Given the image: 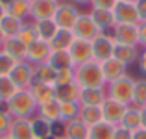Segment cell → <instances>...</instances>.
Instances as JSON below:
<instances>
[{
  "mask_svg": "<svg viewBox=\"0 0 146 139\" xmlns=\"http://www.w3.org/2000/svg\"><path fill=\"white\" fill-rule=\"evenodd\" d=\"M74 82L80 86V89H102L106 82L102 78L100 63L93 59L74 67Z\"/></svg>",
  "mask_w": 146,
  "mask_h": 139,
  "instance_id": "cell-1",
  "label": "cell"
},
{
  "mask_svg": "<svg viewBox=\"0 0 146 139\" xmlns=\"http://www.w3.org/2000/svg\"><path fill=\"white\" fill-rule=\"evenodd\" d=\"M37 102L32 96V93L28 89H21L15 93V96L7 102V110H9V115L15 119H28L35 113L37 110Z\"/></svg>",
  "mask_w": 146,
  "mask_h": 139,
  "instance_id": "cell-2",
  "label": "cell"
},
{
  "mask_svg": "<svg viewBox=\"0 0 146 139\" xmlns=\"http://www.w3.org/2000/svg\"><path fill=\"white\" fill-rule=\"evenodd\" d=\"M133 86H135V80L126 74L122 78L115 80L113 84H109L107 95H109V98L128 106V104H131V98H133Z\"/></svg>",
  "mask_w": 146,
  "mask_h": 139,
  "instance_id": "cell-3",
  "label": "cell"
},
{
  "mask_svg": "<svg viewBox=\"0 0 146 139\" xmlns=\"http://www.w3.org/2000/svg\"><path fill=\"white\" fill-rule=\"evenodd\" d=\"M80 9L74 6V4H68V2H61L56 9V15H54V22L57 24L59 30H74L76 22L80 19Z\"/></svg>",
  "mask_w": 146,
  "mask_h": 139,
  "instance_id": "cell-4",
  "label": "cell"
},
{
  "mask_svg": "<svg viewBox=\"0 0 146 139\" xmlns=\"http://www.w3.org/2000/svg\"><path fill=\"white\" fill-rule=\"evenodd\" d=\"M9 80L15 84L19 91L21 89H30V86L35 80V67L28 61H21L13 67V71L9 72Z\"/></svg>",
  "mask_w": 146,
  "mask_h": 139,
  "instance_id": "cell-5",
  "label": "cell"
},
{
  "mask_svg": "<svg viewBox=\"0 0 146 139\" xmlns=\"http://www.w3.org/2000/svg\"><path fill=\"white\" fill-rule=\"evenodd\" d=\"M72 33H74L76 39H83V41L93 43V41L96 39L98 35H102L104 32L94 24V21L91 19L89 13H82L80 19H78V22H76V26H74V30H72Z\"/></svg>",
  "mask_w": 146,
  "mask_h": 139,
  "instance_id": "cell-6",
  "label": "cell"
},
{
  "mask_svg": "<svg viewBox=\"0 0 146 139\" xmlns=\"http://www.w3.org/2000/svg\"><path fill=\"white\" fill-rule=\"evenodd\" d=\"M111 11H113V17H115V24H141L135 2L117 0V4L113 6Z\"/></svg>",
  "mask_w": 146,
  "mask_h": 139,
  "instance_id": "cell-7",
  "label": "cell"
},
{
  "mask_svg": "<svg viewBox=\"0 0 146 139\" xmlns=\"http://www.w3.org/2000/svg\"><path fill=\"white\" fill-rule=\"evenodd\" d=\"M128 108L129 106H126V104H122V102H117V100H113V98L107 96V98L102 102V106H100V110H102V121L118 126L122 122V119H124Z\"/></svg>",
  "mask_w": 146,
  "mask_h": 139,
  "instance_id": "cell-8",
  "label": "cell"
},
{
  "mask_svg": "<svg viewBox=\"0 0 146 139\" xmlns=\"http://www.w3.org/2000/svg\"><path fill=\"white\" fill-rule=\"evenodd\" d=\"M111 37L117 45L137 46L139 45V24H115Z\"/></svg>",
  "mask_w": 146,
  "mask_h": 139,
  "instance_id": "cell-9",
  "label": "cell"
},
{
  "mask_svg": "<svg viewBox=\"0 0 146 139\" xmlns=\"http://www.w3.org/2000/svg\"><path fill=\"white\" fill-rule=\"evenodd\" d=\"M68 56H70L74 67L83 65V63H87V61H93V45H91L89 41L76 39L74 37L70 48H68Z\"/></svg>",
  "mask_w": 146,
  "mask_h": 139,
  "instance_id": "cell-10",
  "label": "cell"
},
{
  "mask_svg": "<svg viewBox=\"0 0 146 139\" xmlns=\"http://www.w3.org/2000/svg\"><path fill=\"white\" fill-rule=\"evenodd\" d=\"M93 59L98 61V63H104V61L111 59L113 57V50H115V41L111 35H98L96 39L93 41Z\"/></svg>",
  "mask_w": 146,
  "mask_h": 139,
  "instance_id": "cell-11",
  "label": "cell"
},
{
  "mask_svg": "<svg viewBox=\"0 0 146 139\" xmlns=\"http://www.w3.org/2000/svg\"><path fill=\"white\" fill-rule=\"evenodd\" d=\"M50 54H52L50 43L39 39V41H35L33 45L28 46V52H26V61H28V63H32L33 67H37V65L46 63L48 57H50Z\"/></svg>",
  "mask_w": 146,
  "mask_h": 139,
  "instance_id": "cell-12",
  "label": "cell"
},
{
  "mask_svg": "<svg viewBox=\"0 0 146 139\" xmlns=\"http://www.w3.org/2000/svg\"><path fill=\"white\" fill-rule=\"evenodd\" d=\"M57 6H59V4L54 2V0H33L32 7H30V17L33 19V22L54 19Z\"/></svg>",
  "mask_w": 146,
  "mask_h": 139,
  "instance_id": "cell-13",
  "label": "cell"
},
{
  "mask_svg": "<svg viewBox=\"0 0 146 139\" xmlns=\"http://www.w3.org/2000/svg\"><path fill=\"white\" fill-rule=\"evenodd\" d=\"M100 69H102V78L106 84H113L115 80L126 76V65H122L118 59L111 57V59L100 63Z\"/></svg>",
  "mask_w": 146,
  "mask_h": 139,
  "instance_id": "cell-14",
  "label": "cell"
},
{
  "mask_svg": "<svg viewBox=\"0 0 146 139\" xmlns=\"http://www.w3.org/2000/svg\"><path fill=\"white\" fill-rule=\"evenodd\" d=\"M7 136L13 139H35V134L32 128V119H15Z\"/></svg>",
  "mask_w": 146,
  "mask_h": 139,
  "instance_id": "cell-15",
  "label": "cell"
},
{
  "mask_svg": "<svg viewBox=\"0 0 146 139\" xmlns=\"http://www.w3.org/2000/svg\"><path fill=\"white\" fill-rule=\"evenodd\" d=\"M80 86L76 82L68 84V86H61V87H54V98L59 104L63 102H80Z\"/></svg>",
  "mask_w": 146,
  "mask_h": 139,
  "instance_id": "cell-16",
  "label": "cell"
},
{
  "mask_svg": "<svg viewBox=\"0 0 146 139\" xmlns=\"http://www.w3.org/2000/svg\"><path fill=\"white\" fill-rule=\"evenodd\" d=\"M139 50H137V46H129V45H117L115 43V50H113V57L115 59H118L122 65H131L135 63L137 59H139Z\"/></svg>",
  "mask_w": 146,
  "mask_h": 139,
  "instance_id": "cell-17",
  "label": "cell"
},
{
  "mask_svg": "<svg viewBox=\"0 0 146 139\" xmlns=\"http://www.w3.org/2000/svg\"><path fill=\"white\" fill-rule=\"evenodd\" d=\"M2 52H6L7 56L13 57L17 63H21V61H26V52H28V46L22 45L17 37H9V39H6V43H4Z\"/></svg>",
  "mask_w": 146,
  "mask_h": 139,
  "instance_id": "cell-18",
  "label": "cell"
},
{
  "mask_svg": "<svg viewBox=\"0 0 146 139\" xmlns=\"http://www.w3.org/2000/svg\"><path fill=\"white\" fill-rule=\"evenodd\" d=\"M37 110H39V117L44 119V121L50 122V124L61 121V104L57 102L56 98H52V100H48V102L41 104Z\"/></svg>",
  "mask_w": 146,
  "mask_h": 139,
  "instance_id": "cell-19",
  "label": "cell"
},
{
  "mask_svg": "<svg viewBox=\"0 0 146 139\" xmlns=\"http://www.w3.org/2000/svg\"><path fill=\"white\" fill-rule=\"evenodd\" d=\"M30 93H32V96L35 98L37 106H41V104L48 102V100L54 98V86H48V84H43V82H37V80H33V84L30 86Z\"/></svg>",
  "mask_w": 146,
  "mask_h": 139,
  "instance_id": "cell-20",
  "label": "cell"
},
{
  "mask_svg": "<svg viewBox=\"0 0 146 139\" xmlns=\"http://www.w3.org/2000/svg\"><path fill=\"white\" fill-rule=\"evenodd\" d=\"M91 19L94 21V24L98 26L100 30H109L115 26V17L111 9H100V7H91Z\"/></svg>",
  "mask_w": 146,
  "mask_h": 139,
  "instance_id": "cell-21",
  "label": "cell"
},
{
  "mask_svg": "<svg viewBox=\"0 0 146 139\" xmlns=\"http://www.w3.org/2000/svg\"><path fill=\"white\" fill-rule=\"evenodd\" d=\"M65 137L67 139H89V126L80 119L65 122Z\"/></svg>",
  "mask_w": 146,
  "mask_h": 139,
  "instance_id": "cell-22",
  "label": "cell"
},
{
  "mask_svg": "<svg viewBox=\"0 0 146 139\" xmlns=\"http://www.w3.org/2000/svg\"><path fill=\"white\" fill-rule=\"evenodd\" d=\"M74 41V33L70 30H57V33L50 39V48L52 52H57V50H68Z\"/></svg>",
  "mask_w": 146,
  "mask_h": 139,
  "instance_id": "cell-23",
  "label": "cell"
},
{
  "mask_svg": "<svg viewBox=\"0 0 146 139\" xmlns=\"http://www.w3.org/2000/svg\"><path fill=\"white\" fill-rule=\"evenodd\" d=\"M106 100L104 89H82L80 91V104L82 106H102Z\"/></svg>",
  "mask_w": 146,
  "mask_h": 139,
  "instance_id": "cell-24",
  "label": "cell"
},
{
  "mask_svg": "<svg viewBox=\"0 0 146 139\" xmlns=\"http://www.w3.org/2000/svg\"><path fill=\"white\" fill-rule=\"evenodd\" d=\"M30 7H32V2H28V0H11L6 9L7 15L19 19V21H24L26 17H30Z\"/></svg>",
  "mask_w": 146,
  "mask_h": 139,
  "instance_id": "cell-25",
  "label": "cell"
},
{
  "mask_svg": "<svg viewBox=\"0 0 146 139\" xmlns=\"http://www.w3.org/2000/svg\"><path fill=\"white\" fill-rule=\"evenodd\" d=\"M115 124L109 122H98L89 128V139H113L115 137Z\"/></svg>",
  "mask_w": 146,
  "mask_h": 139,
  "instance_id": "cell-26",
  "label": "cell"
},
{
  "mask_svg": "<svg viewBox=\"0 0 146 139\" xmlns=\"http://www.w3.org/2000/svg\"><path fill=\"white\" fill-rule=\"evenodd\" d=\"M80 121H83L89 128L102 122V110H100V106H82Z\"/></svg>",
  "mask_w": 146,
  "mask_h": 139,
  "instance_id": "cell-27",
  "label": "cell"
},
{
  "mask_svg": "<svg viewBox=\"0 0 146 139\" xmlns=\"http://www.w3.org/2000/svg\"><path fill=\"white\" fill-rule=\"evenodd\" d=\"M46 63H48V65H52L56 71H61V69H68V67H74V65H72L70 56H68V50H57V52H52Z\"/></svg>",
  "mask_w": 146,
  "mask_h": 139,
  "instance_id": "cell-28",
  "label": "cell"
},
{
  "mask_svg": "<svg viewBox=\"0 0 146 139\" xmlns=\"http://www.w3.org/2000/svg\"><path fill=\"white\" fill-rule=\"evenodd\" d=\"M35 28H37V33H39V39L46 41L50 43V39H52L54 35L57 33V24L54 22V19H46V21H37L35 22Z\"/></svg>",
  "mask_w": 146,
  "mask_h": 139,
  "instance_id": "cell-29",
  "label": "cell"
},
{
  "mask_svg": "<svg viewBox=\"0 0 146 139\" xmlns=\"http://www.w3.org/2000/svg\"><path fill=\"white\" fill-rule=\"evenodd\" d=\"M56 76H57V71L48 63H43V65H37L35 67V80L37 82L56 86Z\"/></svg>",
  "mask_w": 146,
  "mask_h": 139,
  "instance_id": "cell-30",
  "label": "cell"
},
{
  "mask_svg": "<svg viewBox=\"0 0 146 139\" xmlns=\"http://www.w3.org/2000/svg\"><path fill=\"white\" fill-rule=\"evenodd\" d=\"M22 28V21H19V19L11 17V15H6V17L0 21V30L4 32V35L9 39V37H17L19 32H21Z\"/></svg>",
  "mask_w": 146,
  "mask_h": 139,
  "instance_id": "cell-31",
  "label": "cell"
},
{
  "mask_svg": "<svg viewBox=\"0 0 146 139\" xmlns=\"http://www.w3.org/2000/svg\"><path fill=\"white\" fill-rule=\"evenodd\" d=\"M17 39L21 41L22 45L30 46L33 45L35 41H39V33H37V28H35V22H30V24H22L21 32H19Z\"/></svg>",
  "mask_w": 146,
  "mask_h": 139,
  "instance_id": "cell-32",
  "label": "cell"
},
{
  "mask_svg": "<svg viewBox=\"0 0 146 139\" xmlns=\"http://www.w3.org/2000/svg\"><path fill=\"white\" fill-rule=\"evenodd\" d=\"M120 126L131 130V132L139 130L141 128V110H139V108H128V111H126Z\"/></svg>",
  "mask_w": 146,
  "mask_h": 139,
  "instance_id": "cell-33",
  "label": "cell"
},
{
  "mask_svg": "<svg viewBox=\"0 0 146 139\" xmlns=\"http://www.w3.org/2000/svg\"><path fill=\"white\" fill-rule=\"evenodd\" d=\"M19 89L9 80V76H0V104H7Z\"/></svg>",
  "mask_w": 146,
  "mask_h": 139,
  "instance_id": "cell-34",
  "label": "cell"
},
{
  "mask_svg": "<svg viewBox=\"0 0 146 139\" xmlns=\"http://www.w3.org/2000/svg\"><path fill=\"white\" fill-rule=\"evenodd\" d=\"M80 111H82L80 102H63L61 104V121L70 122L74 119H80Z\"/></svg>",
  "mask_w": 146,
  "mask_h": 139,
  "instance_id": "cell-35",
  "label": "cell"
},
{
  "mask_svg": "<svg viewBox=\"0 0 146 139\" xmlns=\"http://www.w3.org/2000/svg\"><path fill=\"white\" fill-rule=\"evenodd\" d=\"M131 104H135V108H144L146 106V80H143V78L135 80Z\"/></svg>",
  "mask_w": 146,
  "mask_h": 139,
  "instance_id": "cell-36",
  "label": "cell"
},
{
  "mask_svg": "<svg viewBox=\"0 0 146 139\" xmlns=\"http://www.w3.org/2000/svg\"><path fill=\"white\" fill-rule=\"evenodd\" d=\"M32 128H33V134H35V139H52L50 137V128H52V124L46 122L44 119H41V117L32 119Z\"/></svg>",
  "mask_w": 146,
  "mask_h": 139,
  "instance_id": "cell-37",
  "label": "cell"
},
{
  "mask_svg": "<svg viewBox=\"0 0 146 139\" xmlns=\"http://www.w3.org/2000/svg\"><path fill=\"white\" fill-rule=\"evenodd\" d=\"M72 82H74V67L61 69V71H57V76H56V86H54V87L68 86V84H72Z\"/></svg>",
  "mask_w": 146,
  "mask_h": 139,
  "instance_id": "cell-38",
  "label": "cell"
},
{
  "mask_svg": "<svg viewBox=\"0 0 146 139\" xmlns=\"http://www.w3.org/2000/svg\"><path fill=\"white\" fill-rule=\"evenodd\" d=\"M15 65H17V61L0 50V76H9V72L13 71Z\"/></svg>",
  "mask_w": 146,
  "mask_h": 139,
  "instance_id": "cell-39",
  "label": "cell"
},
{
  "mask_svg": "<svg viewBox=\"0 0 146 139\" xmlns=\"http://www.w3.org/2000/svg\"><path fill=\"white\" fill-rule=\"evenodd\" d=\"M11 124H13V119H11V115L0 111V137H4V136H7V134H9Z\"/></svg>",
  "mask_w": 146,
  "mask_h": 139,
  "instance_id": "cell-40",
  "label": "cell"
},
{
  "mask_svg": "<svg viewBox=\"0 0 146 139\" xmlns=\"http://www.w3.org/2000/svg\"><path fill=\"white\" fill-rule=\"evenodd\" d=\"M131 136H133L131 130H128V128H124V126L118 124L117 128H115V137L113 139H131Z\"/></svg>",
  "mask_w": 146,
  "mask_h": 139,
  "instance_id": "cell-41",
  "label": "cell"
},
{
  "mask_svg": "<svg viewBox=\"0 0 146 139\" xmlns=\"http://www.w3.org/2000/svg\"><path fill=\"white\" fill-rule=\"evenodd\" d=\"M117 0H93V7H100V9H113Z\"/></svg>",
  "mask_w": 146,
  "mask_h": 139,
  "instance_id": "cell-42",
  "label": "cell"
},
{
  "mask_svg": "<svg viewBox=\"0 0 146 139\" xmlns=\"http://www.w3.org/2000/svg\"><path fill=\"white\" fill-rule=\"evenodd\" d=\"M135 7H137L141 22H146V0H135Z\"/></svg>",
  "mask_w": 146,
  "mask_h": 139,
  "instance_id": "cell-43",
  "label": "cell"
},
{
  "mask_svg": "<svg viewBox=\"0 0 146 139\" xmlns=\"http://www.w3.org/2000/svg\"><path fill=\"white\" fill-rule=\"evenodd\" d=\"M139 45H143L146 48V22L139 24Z\"/></svg>",
  "mask_w": 146,
  "mask_h": 139,
  "instance_id": "cell-44",
  "label": "cell"
},
{
  "mask_svg": "<svg viewBox=\"0 0 146 139\" xmlns=\"http://www.w3.org/2000/svg\"><path fill=\"white\" fill-rule=\"evenodd\" d=\"M139 69L143 74H146V48L143 50V54L139 56Z\"/></svg>",
  "mask_w": 146,
  "mask_h": 139,
  "instance_id": "cell-45",
  "label": "cell"
},
{
  "mask_svg": "<svg viewBox=\"0 0 146 139\" xmlns=\"http://www.w3.org/2000/svg\"><path fill=\"white\" fill-rule=\"evenodd\" d=\"M131 139H146V130L144 128L135 130V132H133V136H131Z\"/></svg>",
  "mask_w": 146,
  "mask_h": 139,
  "instance_id": "cell-46",
  "label": "cell"
},
{
  "mask_svg": "<svg viewBox=\"0 0 146 139\" xmlns=\"http://www.w3.org/2000/svg\"><path fill=\"white\" fill-rule=\"evenodd\" d=\"M141 110V128L146 130V106L144 108H139Z\"/></svg>",
  "mask_w": 146,
  "mask_h": 139,
  "instance_id": "cell-47",
  "label": "cell"
},
{
  "mask_svg": "<svg viewBox=\"0 0 146 139\" xmlns=\"http://www.w3.org/2000/svg\"><path fill=\"white\" fill-rule=\"evenodd\" d=\"M6 15H7V9H6V6H4V4L0 2V21H2V19L6 17Z\"/></svg>",
  "mask_w": 146,
  "mask_h": 139,
  "instance_id": "cell-48",
  "label": "cell"
},
{
  "mask_svg": "<svg viewBox=\"0 0 146 139\" xmlns=\"http://www.w3.org/2000/svg\"><path fill=\"white\" fill-rule=\"evenodd\" d=\"M70 2L74 4V6L76 4H91V7H93V0H70Z\"/></svg>",
  "mask_w": 146,
  "mask_h": 139,
  "instance_id": "cell-49",
  "label": "cell"
},
{
  "mask_svg": "<svg viewBox=\"0 0 146 139\" xmlns=\"http://www.w3.org/2000/svg\"><path fill=\"white\" fill-rule=\"evenodd\" d=\"M6 39H7V37L4 35V32H2V30H0V48H2V46H4V43H6Z\"/></svg>",
  "mask_w": 146,
  "mask_h": 139,
  "instance_id": "cell-50",
  "label": "cell"
},
{
  "mask_svg": "<svg viewBox=\"0 0 146 139\" xmlns=\"http://www.w3.org/2000/svg\"><path fill=\"white\" fill-rule=\"evenodd\" d=\"M0 139H13V137H9V136H4V137H0Z\"/></svg>",
  "mask_w": 146,
  "mask_h": 139,
  "instance_id": "cell-51",
  "label": "cell"
},
{
  "mask_svg": "<svg viewBox=\"0 0 146 139\" xmlns=\"http://www.w3.org/2000/svg\"><path fill=\"white\" fill-rule=\"evenodd\" d=\"M54 2H57V4H61V2H63V0H54Z\"/></svg>",
  "mask_w": 146,
  "mask_h": 139,
  "instance_id": "cell-52",
  "label": "cell"
},
{
  "mask_svg": "<svg viewBox=\"0 0 146 139\" xmlns=\"http://www.w3.org/2000/svg\"><path fill=\"white\" fill-rule=\"evenodd\" d=\"M124 2H135V0H124Z\"/></svg>",
  "mask_w": 146,
  "mask_h": 139,
  "instance_id": "cell-53",
  "label": "cell"
},
{
  "mask_svg": "<svg viewBox=\"0 0 146 139\" xmlns=\"http://www.w3.org/2000/svg\"><path fill=\"white\" fill-rule=\"evenodd\" d=\"M57 139H67V137H57Z\"/></svg>",
  "mask_w": 146,
  "mask_h": 139,
  "instance_id": "cell-54",
  "label": "cell"
},
{
  "mask_svg": "<svg viewBox=\"0 0 146 139\" xmlns=\"http://www.w3.org/2000/svg\"><path fill=\"white\" fill-rule=\"evenodd\" d=\"M28 2H33V0H28Z\"/></svg>",
  "mask_w": 146,
  "mask_h": 139,
  "instance_id": "cell-55",
  "label": "cell"
}]
</instances>
